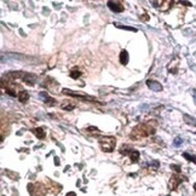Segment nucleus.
<instances>
[{
  "mask_svg": "<svg viewBox=\"0 0 196 196\" xmlns=\"http://www.w3.org/2000/svg\"><path fill=\"white\" fill-rule=\"evenodd\" d=\"M154 133H155V130H154L151 126H149V125H147V123H142V125L136 126V127L132 130L130 137H131V139H133V140H139V139L145 138V137H149V136H151V134H154Z\"/></svg>",
  "mask_w": 196,
  "mask_h": 196,
  "instance_id": "obj_1",
  "label": "nucleus"
},
{
  "mask_svg": "<svg viewBox=\"0 0 196 196\" xmlns=\"http://www.w3.org/2000/svg\"><path fill=\"white\" fill-rule=\"evenodd\" d=\"M115 144H116V140H115L114 137H102V138H99L100 149L105 153L113 151L114 148H115Z\"/></svg>",
  "mask_w": 196,
  "mask_h": 196,
  "instance_id": "obj_2",
  "label": "nucleus"
},
{
  "mask_svg": "<svg viewBox=\"0 0 196 196\" xmlns=\"http://www.w3.org/2000/svg\"><path fill=\"white\" fill-rule=\"evenodd\" d=\"M151 4H153L154 7L161 10V11H167L171 7L172 1H165V0H162V1H151Z\"/></svg>",
  "mask_w": 196,
  "mask_h": 196,
  "instance_id": "obj_3",
  "label": "nucleus"
},
{
  "mask_svg": "<svg viewBox=\"0 0 196 196\" xmlns=\"http://www.w3.org/2000/svg\"><path fill=\"white\" fill-rule=\"evenodd\" d=\"M183 181H184V179H183L182 177L177 176V174L172 176V177H171V179H170V184H168L170 189H171V190H176V189L178 188V185H179Z\"/></svg>",
  "mask_w": 196,
  "mask_h": 196,
  "instance_id": "obj_4",
  "label": "nucleus"
},
{
  "mask_svg": "<svg viewBox=\"0 0 196 196\" xmlns=\"http://www.w3.org/2000/svg\"><path fill=\"white\" fill-rule=\"evenodd\" d=\"M108 7L114 11V12H122L123 11V5L121 1H108Z\"/></svg>",
  "mask_w": 196,
  "mask_h": 196,
  "instance_id": "obj_5",
  "label": "nucleus"
},
{
  "mask_svg": "<svg viewBox=\"0 0 196 196\" xmlns=\"http://www.w3.org/2000/svg\"><path fill=\"white\" fill-rule=\"evenodd\" d=\"M147 85H148V87L151 90V91H155V92H160V91H162V86H161V84H159L157 81H155V80H148L147 81Z\"/></svg>",
  "mask_w": 196,
  "mask_h": 196,
  "instance_id": "obj_6",
  "label": "nucleus"
},
{
  "mask_svg": "<svg viewBox=\"0 0 196 196\" xmlns=\"http://www.w3.org/2000/svg\"><path fill=\"white\" fill-rule=\"evenodd\" d=\"M22 81H24V83L28 84V85H34L35 81H36V76L33 75V74H30V73H24Z\"/></svg>",
  "mask_w": 196,
  "mask_h": 196,
  "instance_id": "obj_7",
  "label": "nucleus"
},
{
  "mask_svg": "<svg viewBox=\"0 0 196 196\" xmlns=\"http://www.w3.org/2000/svg\"><path fill=\"white\" fill-rule=\"evenodd\" d=\"M40 98L44 99V102H45L46 104H49V105H55V104H56V100H55L53 98L49 97V95H47L46 92H40Z\"/></svg>",
  "mask_w": 196,
  "mask_h": 196,
  "instance_id": "obj_8",
  "label": "nucleus"
},
{
  "mask_svg": "<svg viewBox=\"0 0 196 196\" xmlns=\"http://www.w3.org/2000/svg\"><path fill=\"white\" fill-rule=\"evenodd\" d=\"M120 62L123 66H126L128 63V53H127L126 50H122L121 51V53H120Z\"/></svg>",
  "mask_w": 196,
  "mask_h": 196,
  "instance_id": "obj_9",
  "label": "nucleus"
},
{
  "mask_svg": "<svg viewBox=\"0 0 196 196\" xmlns=\"http://www.w3.org/2000/svg\"><path fill=\"white\" fill-rule=\"evenodd\" d=\"M32 132H33V133H34L39 139H44V138H45V131H44V128L38 127V128L32 130Z\"/></svg>",
  "mask_w": 196,
  "mask_h": 196,
  "instance_id": "obj_10",
  "label": "nucleus"
},
{
  "mask_svg": "<svg viewBox=\"0 0 196 196\" xmlns=\"http://www.w3.org/2000/svg\"><path fill=\"white\" fill-rule=\"evenodd\" d=\"M139 156H140V154H139V151H137V150H133L131 154H130V157H131V162H133V164H136L138 160H139Z\"/></svg>",
  "mask_w": 196,
  "mask_h": 196,
  "instance_id": "obj_11",
  "label": "nucleus"
},
{
  "mask_svg": "<svg viewBox=\"0 0 196 196\" xmlns=\"http://www.w3.org/2000/svg\"><path fill=\"white\" fill-rule=\"evenodd\" d=\"M69 75H70V78H73V79H79L80 75H81V72H80L78 68H73V69L70 70Z\"/></svg>",
  "mask_w": 196,
  "mask_h": 196,
  "instance_id": "obj_12",
  "label": "nucleus"
},
{
  "mask_svg": "<svg viewBox=\"0 0 196 196\" xmlns=\"http://www.w3.org/2000/svg\"><path fill=\"white\" fill-rule=\"evenodd\" d=\"M18 99H19V102H22V103H24V102H27L28 100V98H29V95H28V92H25V91H22V92H19V95H18Z\"/></svg>",
  "mask_w": 196,
  "mask_h": 196,
  "instance_id": "obj_13",
  "label": "nucleus"
},
{
  "mask_svg": "<svg viewBox=\"0 0 196 196\" xmlns=\"http://www.w3.org/2000/svg\"><path fill=\"white\" fill-rule=\"evenodd\" d=\"M184 121L187 122V123H189V125H193V126H196V119L195 117H193V116H189V115H184Z\"/></svg>",
  "mask_w": 196,
  "mask_h": 196,
  "instance_id": "obj_14",
  "label": "nucleus"
},
{
  "mask_svg": "<svg viewBox=\"0 0 196 196\" xmlns=\"http://www.w3.org/2000/svg\"><path fill=\"white\" fill-rule=\"evenodd\" d=\"M133 151V149L132 148H130L128 145H123V147H121V150H120V153L122 154V155H127V154H131Z\"/></svg>",
  "mask_w": 196,
  "mask_h": 196,
  "instance_id": "obj_15",
  "label": "nucleus"
},
{
  "mask_svg": "<svg viewBox=\"0 0 196 196\" xmlns=\"http://www.w3.org/2000/svg\"><path fill=\"white\" fill-rule=\"evenodd\" d=\"M183 156L187 159V160H189V161H193L194 164H196V157L195 156H193V155H190V154H188V153H184L183 154Z\"/></svg>",
  "mask_w": 196,
  "mask_h": 196,
  "instance_id": "obj_16",
  "label": "nucleus"
},
{
  "mask_svg": "<svg viewBox=\"0 0 196 196\" xmlns=\"http://www.w3.org/2000/svg\"><path fill=\"white\" fill-rule=\"evenodd\" d=\"M115 27H117V28H122V29H126V30H131V32H137V29H136V28L126 27V25H120V24H117V23H115Z\"/></svg>",
  "mask_w": 196,
  "mask_h": 196,
  "instance_id": "obj_17",
  "label": "nucleus"
},
{
  "mask_svg": "<svg viewBox=\"0 0 196 196\" xmlns=\"http://www.w3.org/2000/svg\"><path fill=\"white\" fill-rule=\"evenodd\" d=\"M182 143H183V139L179 138V137H177V138L173 140V145H174V147H179Z\"/></svg>",
  "mask_w": 196,
  "mask_h": 196,
  "instance_id": "obj_18",
  "label": "nucleus"
},
{
  "mask_svg": "<svg viewBox=\"0 0 196 196\" xmlns=\"http://www.w3.org/2000/svg\"><path fill=\"white\" fill-rule=\"evenodd\" d=\"M171 168L173 171H176L177 173H181V166H178V165H171Z\"/></svg>",
  "mask_w": 196,
  "mask_h": 196,
  "instance_id": "obj_19",
  "label": "nucleus"
},
{
  "mask_svg": "<svg viewBox=\"0 0 196 196\" xmlns=\"http://www.w3.org/2000/svg\"><path fill=\"white\" fill-rule=\"evenodd\" d=\"M62 108H63V109H66V110H72V109L74 108V105H64V104H63V105H62Z\"/></svg>",
  "mask_w": 196,
  "mask_h": 196,
  "instance_id": "obj_20",
  "label": "nucleus"
},
{
  "mask_svg": "<svg viewBox=\"0 0 196 196\" xmlns=\"http://www.w3.org/2000/svg\"><path fill=\"white\" fill-rule=\"evenodd\" d=\"M181 4H183L185 6H190L191 5V2H189V1H181Z\"/></svg>",
  "mask_w": 196,
  "mask_h": 196,
  "instance_id": "obj_21",
  "label": "nucleus"
},
{
  "mask_svg": "<svg viewBox=\"0 0 196 196\" xmlns=\"http://www.w3.org/2000/svg\"><path fill=\"white\" fill-rule=\"evenodd\" d=\"M191 95H193V97H194V100H195V104H196V91L195 90L191 91Z\"/></svg>",
  "mask_w": 196,
  "mask_h": 196,
  "instance_id": "obj_22",
  "label": "nucleus"
},
{
  "mask_svg": "<svg viewBox=\"0 0 196 196\" xmlns=\"http://www.w3.org/2000/svg\"><path fill=\"white\" fill-rule=\"evenodd\" d=\"M66 196H76V194H75L74 191H69V193H68Z\"/></svg>",
  "mask_w": 196,
  "mask_h": 196,
  "instance_id": "obj_23",
  "label": "nucleus"
},
{
  "mask_svg": "<svg viewBox=\"0 0 196 196\" xmlns=\"http://www.w3.org/2000/svg\"><path fill=\"white\" fill-rule=\"evenodd\" d=\"M194 188H195V190H196V183L194 184Z\"/></svg>",
  "mask_w": 196,
  "mask_h": 196,
  "instance_id": "obj_24",
  "label": "nucleus"
}]
</instances>
